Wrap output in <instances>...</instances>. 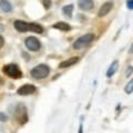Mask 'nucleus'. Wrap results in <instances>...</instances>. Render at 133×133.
<instances>
[{"label":"nucleus","mask_w":133,"mask_h":133,"mask_svg":"<svg viewBox=\"0 0 133 133\" xmlns=\"http://www.w3.org/2000/svg\"><path fill=\"white\" fill-rule=\"evenodd\" d=\"M112 8H113V2H112V1H107L105 3H103V5L100 7V9L98 11V16L99 17L107 16L112 10Z\"/></svg>","instance_id":"nucleus-7"},{"label":"nucleus","mask_w":133,"mask_h":133,"mask_svg":"<svg viewBox=\"0 0 133 133\" xmlns=\"http://www.w3.org/2000/svg\"><path fill=\"white\" fill-rule=\"evenodd\" d=\"M83 132V125L82 123H80V125H79V133H82Z\"/></svg>","instance_id":"nucleus-22"},{"label":"nucleus","mask_w":133,"mask_h":133,"mask_svg":"<svg viewBox=\"0 0 133 133\" xmlns=\"http://www.w3.org/2000/svg\"><path fill=\"white\" fill-rule=\"evenodd\" d=\"M15 118L16 120L18 121L20 124H26L28 122V112H27V108L24 104H22V103H20V104L17 105L16 108V111H15Z\"/></svg>","instance_id":"nucleus-4"},{"label":"nucleus","mask_w":133,"mask_h":133,"mask_svg":"<svg viewBox=\"0 0 133 133\" xmlns=\"http://www.w3.org/2000/svg\"><path fill=\"white\" fill-rule=\"evenodd\" d=\"M50 73V68L49 65L44 64V63H41V64H38L36 65L35 68L31 70V77L36 80H42V79H45Z\"/></svg>","instance_id":"nucleus-1"},{"label":"nucleus","mask_w":133,"mask_h":133,"mask_svg":"<svg viewBox=\"0 0 133 133\" xmlns=\"http://www.w3.org/2000/svg\"><path fill=\"white\" fill-rule=\"evenodd\" d=\"M118 69H119V61H118V60H114V61L110 64L109 69L107 70V78L113 77L114 74H115V72L118 71Z\"/></svg>","instance_id":"nucleus-11"},{"label":"nucleus","mask_w":133,"mask_h":133,"mask_svg":"<svg viewBox=\"0 0 133 133\" xmlns=\"http://www.w3.org/2000/svg\"><path fill=\"white\" fill-rule=\"evenodd\" d=\"M78 7L83 11H89L93 9L94 2L93 0H78Z\"/></svg>","instance_id":"nucleus-8"},{"label":"nucleus","mask_w":133,"mask_h":133,"mask_svg":"<svg viewBox=\"0 0 133 133\" xmlns=\"http://www.w3.org/2000/svg\"><path fill=\"white\" fill-rule=\"evenodd\" d=\"M24 44H26V47L29 51H32V52H37L41 49L40 41L37 39L36 37H28V38L24 40Z\"/></svg>","instance_id":"nucleus-5"},{"label":"nucleus","mask_w":133,"mask_h":133,"mask_svg":"<svg viewBox=\"0 0 133 133\" xmlns=\"http://www.w3.org/2000/svg\"><path fill=\"white\" fill-rule=\"evenodd\" d=\"M14 26L17 31L19 32H28L29 31V23L22 20H16L14 22Z\"/></svg>","instance_id":"nucleus-10"},{"label":"nucleus","mask_w":133,"mask_h":133,"mask_svg":"<svg viewBox=\"0 0 133 133\" xmlns=\"http://www.w3.org/2000/svg\"><path fill=\"white\" fill-rule=\"evenodd\" d=\"M37 91V88L33 84H23L22 87L17 90V93L19 95H30Z\"/></svg>","instance_id":"nucleus-6"},{"label":"nucleus","mask_w":133,"mask_h":133,"mask_svg":"<svg viewBox=\"0 0 133 133\" xmlns=\"http://www.w3.org/2000/svg\"><path fill=\"white\" fill-rule=\"evenodd\" d=\"M0 121L1 122H7L8 121V116L3 112H0Z\"/></svg>","instance_id":"nucleus-19"},{"label":"nucleus","mask_w":133,"mask_h":133,"mask_svg":"<svg viewBox=\"0 0 133 133\" xmlns=\"http://www.w3.org/2000/svg\"><path fill=\"white\" fill-rule=\"evenodd\" d=\"M2 72L5 74H7V76L9 78H11V79H20L23 76V73H22L21 70H20L19 65L14 64V63L6 64L2 68Z\"/></svg>","instance_id":"nucleus-3"},{"label":"nucleus","mask_w":133,"mask_h":133,"mask_svg":"<svg viewBox=\"0 0 133 133\" xmlns=\"http://www.w3.org/2000/svg\"><path fill=\"white\" fill-rule=\"evenodd\" d=\"M124 92L127 94H131L133 92V79H131V80L127 83V85L124 87Z\"/></svg>","instance_id":"nucleus-16"},{"label":"nucleus","mask_w":133,"mask_h":133,"mask_svg":"<svg viewBox=\"0 0 133 133\" xmlns=\"http://www.w3.org/2000/svg\"><path fill=\"white\" fill-rule=\"evenodd\" d=\"M79 60H80V58H79V57H71V58H69V59H66V60H64V61L60 62L59 68H60V69H64V68H69V66H72V65H74L76 63H78Z\"/></svg>","instance_id":"nucleus-9"},{"label":"nucleus","mask_w":133,"mask_h":133,"mask_svg":"<svg viewBox=\"0 0 133 133\" xmlns=\"http://www.w3.org/2000/svg\"><path fill=\"white\" fill-rule=\"evenodd\" d=\"M42 5L44 7V9H50L52 5V1L51 0H42Z\"/></svg>","instance_id":"nucleus-17"},{"label":"nucleus","mask_w":133,"mask_h":133,"mask_svg":"<svg viewBox=\"0 0 133 133\" xmlns=\"http://www.w3.org/2000/svg\"><path fill=\"white\" fill-rule=\"evenodd\" d=\"M73 9H74V6L73 5H66L62 8V14H63L65 17H68V18H71L72 17V14H73Z\"/></svg>","instance_id":"nucleus-15"},{"label":"nucleus","mask_w":133,"mask_h":133,"mask_svg":"<svg viewBox=\"0 0 133 133\" xmlns=\"http://www.w3.org/2000/svg\"><path fill=\"white\" fill-rule=\"evenodd\" d=\"M3 43H5V39H3V37H2V36H0V49L2 48Z\"/></svg>","instance_id":"nucleus-21"},{"label":"nucleus","mask_w":133,"mask_h":133,"mask_svg":"<svg viewBox=\"0 0 133 133\" xmlns=\"http://www.w3.org/2000/svg\"><path fill=\"white\" fill-rule=\"evenodd\" d=\"M0 30H3V26H2V24H0Z\"/></svg>","instance_id":"nucleus-24"},{"label":"nucleus","mask_w":133,"mask_h":133,"mask_svg":"<svg viewBox=\"0 0 133 133\" xmlns=\"http://www.w3.org/2000/svg\"><path fill=\"white\" fill-rule=\"evenodd\" d=\"M0 9L6 14H9L12 11V5L8 0H0Z\"/></svg>","instance_id":"nucleus-13"},{"label":"nucleus","mask_w":133,"mask_h":133,"mask_svg":"<svg viewBox=\"0 0 133 133\" xmlns=\"http://www.w3.org/2000/svg\"><path fill=\"white\" fill-rule=\"evenodd\" d=\"M127 7L129 10H133V0H128L127 1Z\"/></svg>","instance_id":"nucleus-20"},{"label":"nucleus","mask_w":133,"mask_h":133,"mask_svg":"<svg viewBox=\"0 0 133 133\" xmlns=\"http://www.w3.org/2000/svg\"><path fill=\"white\" fill-rule=\"evenodd\" d=\"M29 31L36 32V33H42L43 32V28L42 26L36 23V22H30L29 23Z\"/></svg>","instance_id":"nucleus-14"},{"label":"nucleus","mask_w":133,"mask_h":133,"mask_svg":"<svg viewBox=\"0 0 133 133\" xmlns=\"http://www.w3.org/2000/svg\"><path fill=\"white\" fill-rule=\"evenodd\" d=\"M52 28L58 29V30H60V31H70L71 30V26H70L69 23H66V22H63V21L56 22L52 26Z\"/></svg>","instance_id":"nucleus-12"},{"label":"nucleus","mask_w":133,"mask_h":133,"mask_svg":"<svg viewBox=\"0 0 133 133\" xmlns=\"http://www.w3.org/2000/svg\"><path fill=\"white\" fill-rule=\"evenodd\" d=\"M132 73H133V66L129 65L128 68H127V70H125V73H124V76H125L127 78H129V77H130Z\"/></svg>","instance_id":"nucleus-18"},{"label":"nucleus","mask_w":133,"mask_h":133,"mask_svg":"<svg viewBox=\"0 0 133 133\" xmlns=\"http://www.w3.org/2000/svg\"><path fill=\"white\" fill-rule=\"evenodd\" d=\"M94 35L93 33H85V35H83L81 37H79V38L74 41L73 43V49L74 50H80V49H83L85 47H88L89 44H91L93 42L94 40Z\"/></svg>","instance_id":"nucleus-2"},{"label":"nucleus","mask_w":133,"mask_h":133,"mask_svg":"<svg viewBox=\"0 0 133 133\" xmlns=\"http://www.w3.org/2000/svg\"><path fill=\"white\" fill-rule=\"evenodd\" d=\"M129 53H130V55H132V53H133V43H132V45L130 47V50H129Z\"/></svg>","instance_id":"nucleus-23"}]
</instances>
